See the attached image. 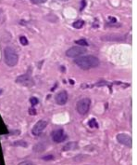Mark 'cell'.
I'll list each match as a JSON object with an SVG mask.
<instances>
[{
	"label": "cell",
	"instance_id": "cell-3",
	"mask_svg": "<svg viewBox=\"0 0 137 165\" xmlns=\"http://www.w3.org/2000/svg\"><path fill=\"white\" fill-rule=\"evenodd\" d=\"M90 105H91V100L89 98H83L77 103L76 109L80 115H85L89 111Z\"/></svg>",
	"mask_w": 137,
	"mask_h": 165
},
{
	"label": "cell",
	"instance_id": "cell-12",
	"mask_svg": "<svg viewBox=\"0 0 137 165\" xmlns=\"http://www.w3.org/2000/svg\"><path fill=\"white\" fill-rule=\"evenodd\" d=\"M75 43L79 45V46H84L87 47L88 46V42L85 40V39H79V40H75Z\"/></svg>",
	"mask_w": 137,
	"mask_h": 165
},
{
	"label": "cell",
	"instance_id": "cell-13",
	"mask_svg": "<svg viewBox=\"0 0 137 165\" xmlns=\"http://www.w3.org/2000/svg\"><path fill=\"white\" fill-rule=\"evenodd\" d=\"M88 125L91 128H97V127H98V124H97L96 119H90V120H89V122H88Z\"/></svg>",
	"mask_w": 137,
	"mask_h": 165
},
{
	"label": "cell",
	"instance_id": "cell-6",
	"mask_svg": "<svg viewBox=\"0 0 137 165\" xmlns=\"http://www.w3.org/2000/svg\"><path fill=\"white\" fill-rule=\"evenodd\" d=\"M117 140L120 144L126 145V146L131 148V145H132V139L127 133H119L117 135Z\"/></svg>",
	"mask_w": 137,
	"mask_h": 165
},
{
	"label": "cell",
	"instance_id": "cell-16",
	"mask_svg": "<svg viewBox=\"0 0 137 165\" xmlns=\"http://www.w3.org/2000/svg\"><path fill=\"white\" fill-rule=\"evenodd\" d=\"M29 112H30L31 115H36V111H35V109H33V108H31V109L29 110Z\"/></svg>",
	"mask_w": 137,
	"mask_h": 165
},
{
	"label": "cell",
	"instance_id": "cell-4",
	"mask_svg": "<svg viewBox=\"0 0 137 165\" xmlns=\"http://www.w3.org/2000/svg\"><path fill=\"white\" fill-rule=\"evenodd\" d=\"M87 50L84 47H80V46H75L71 48L70 49H68L66 51V55L70 57V58H76L78 56H80L82 54L86 53Z\"/></svg>",
	"mask_w": 137,
	"mask_h": 165
},
{
	"label": "cell",
	"instance_id": "cell-18",
	"mask_svg": "<svg viewBox=\"0 0 137 165\" xmlns=\"http://www.w3.org/2000/svg\"><path fill=\"white\" fill-rule=\"evenodd\" d=\"M44 159H53V157L52 156H48V157H44Z\"/></svg>",
	"mask_w": 137,
	"mask_h": 165
},
{
	"label": "cell",
	"instance_id": "cell-15",
	"mask_svg": "<svg viewBox=\"0 0 137 165\" xmlns=\"http://www.w3.org/2000/svg\"><path fill=\"white\" fill-rule=\"evenodd\" d=\"M30 102H31V105H36V104H38V99L35 98V97H31V98L30 99Z\"/></svg>",
	"mask_w": 137,
	"mask_h": 165
},
{
	"label": "cell",
	"instance_id": "cell-20",
	"mask_svg": "<svg viewBox=\"0 0 137 165\" xmlns=\"http://www.w3.org/2000/svg\"><path fill=\"white\" fill-rule=\"evenodd\" d=\"M109 20L112 21L113 23H115V22H116V19H115V18H112V17H109Z\"/></svg>",
	"mask_w": 137,
	"mask_h": 165
},
{
	"label": "cell",
	"instance_id": "cell-22",
	"mask_svg": "<svg viewBox=\"0 0 137 165\" xmlns=\"http://www.w3.org/2000/svg\"><path fill=\"white\" fill-rule=\"evenodd\" d=\"M62 1H67V0H62Z\"/></svg>",
	"mask_w": 137,
	"mask_h": 165
},
{
	"label": "cell",
	"instance_id": "cell-1",
	"mask_svg": "<svg viewBox=\"0 0 137 165\" xmlns=\"http://www.w3.org/2000/svg\"><path fill=\"white\" fill-rule=\"evenodd\" d=\"M74 63L80 68L84 70L94 68L99 65L98 58L95 56H93V55H85V56H82V57H77L75 59Z\"/></svg>",
	"mask_w": 137,
	"mask_h": 165
},
{
	"label": "cell",
	"instance_id": "cell-7",
	"mask_svg": "<svg viewBox=\"0 0 137 165\" xmlns=\"http://www.w3.org/2000/svg\"><path fill=\"white\" fill-rule=\"evenodd\" d=\"M16 82L19 83V84L23 85V86H27V87H31V86L33 85V80H32V78L28 75L20 76V77L16 79Z\"/></svg>",
	"mask_w": 137,
	"mask_h": 165
},
{
	"label": "cell",
	"instance_id": "cell-17",
	"mask_svg": "<svg viewBox=\"0 0 137 165\" xmlns=\"http://www.w3.org/2000/svg\"><path fill=\"white\" fill-rule=\"evenodd\" d=\"M20 165H33V163H31V162H30V161H26V162H24V163H21Z\"/></svg>",
	"mask_w": 137,
	"mask_h": 165
},
{
	"label": "cell",
	"instance_id": "cell-19",
	"mask_svg": "<svg viewBox=\"0 0 137 165\" xmlns=\"http://www.w3.org/2000/svg\"><path fill=\"white\" fill-rule=\"evenodd\" d=\"M83 6H85V0H83V6L81 8V10H83Z\"/></svg>",
	"mask_w": 137,
	"mask_h": 165
},
{
	"label": "cell",
	"instance_id": "cell-5",
	"mask_svg": "<svg viewBox=\"0 0 137 165\" xmlns=\"http://www.w3.org/2000/svg\"><path fill=\"white\" fill-rule=\"evenodd\" d=\"M46 126H47V122H46V120H39V121L36 122L35 125L32 127L31 133H32L34 136L40 135L41 133L44 132V130L46 129Z\"/></svg>",
	"mask_w": 137,
	"mask_h": 165
},
{
	"label": "cell",
	"instance_id": "cell-11",
	"mask_svg": "<svg viewBox=\"0 0 137 165\" xmlns=\"http://www.w3.org/2000/svg\"><path fill=\"white\" fill-rule=\"evenodd\" d=\"M84 25V22L82 20H79L77 21V22H75L74 23H73V27L74 28H77V29H80V28H82L83 26Z\"/></svg>",
	"mask_w": 137,
	"mask_h": 165
},
{
	"label": "cell",
	"instance_id": "cell-10",
	"mask_svg": "<svg viewBox=\"0 0 137 165\" xmlns=\"http://www.w3.org/2000/svg\"><path fill=\"white\" fill-rule=\"evenodd\" d=\"M77 143L76 142H71V143H68V144H66L64 146H63L62 150L63 151H68V150H73L75 148H77Z\"/></svg>",
	"mask_w": 137,
	"mask_h": 165
},
{
	"label": "cell",
	"instance_id": "cell-2",
	"mask_svg": "<svg viewBox=\"0 0 137 165\" xmlns=\"http://www.w3.org/2000/svg\"><path fill=\"white\" fill-rule=\"evenodd\" d=\"M4 58H5V63H6L9 66H15L18 64L19 61V57L18 54L16 53L14 49L12 48L7 47L6 49H4Z\"/></svg>",
	"mask_w": 137,
	"mask_h": 165
},
{
	"label": "cell",
	"instance_id": "cell-8",
	"mask_svg": "<svg viewBox=\"0 0 137 165\" xmlns=\"http://www.w3.org/2000/svg\"><path fill=\"white\" fill-rule=\"evenodd\" d=\"M66 134L63 130H56L52 133V139L55 143H61L66 139Z\"/></svg>",
	"mask_w": 137,
	"mask_h": 165
},
{
	"label": "cell",
	"instance_id": "cell-14",
	"mask_svg": "<svg viewBox=\"0 0 137 165\" xmlns=\"http://www.w3.org/2000/svg\"><path fill=\"white\" fill-rule=\"evenodd\" d=\"M20 44H21V45H23V46L28 45V40H27V38H26L25 36H20Z\"/></svg>",
	"mask_w": 137,
	"mask_h": 165
},
{
	"label": "cell",
	"instance_id": "cell-21",
	"mask_svg": "<svg viewBox=\"0 0 137 165\" xmlns=\"http://www.w3.org/2000/svg\"><path fill=\"white\" fill-rule=\"evenodd\" d=\"M46 1V0H41V2H43V3H45Z\"/></svg>",
	"mask_w": 137,
	"mask_h": 165
},
{
	"label": "cell",
	"instance_id": "cell-9",
	"mask_svg": "<svg viewBox=\"0 0 137 165\" xmlns=\"http://www.w3.org/2000/svg\"><path fill=\"white\" fill-rule=\"evenodd\" d=\"M68 101V93L66 90H62V91H59L56 95V102H57V104L59 105H63L65 104Z\"/></svg>",
	"mask_w": 137,
	"mask_h": 165
}]
</instances>
